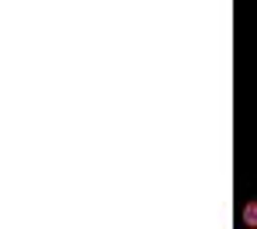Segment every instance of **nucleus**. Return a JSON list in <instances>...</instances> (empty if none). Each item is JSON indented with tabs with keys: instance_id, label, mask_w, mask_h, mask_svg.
Instances as JSON below:
<instances>
[{
	"instance_id": "obj_1",
	"label": "nucleus",
	"mask_w": 257,
	"mask_h": 229,
	"mask_svg": "<svg viewBox=\"0 0 257 229\" xmlns=\"http://www.w3.org/2000/svg\"><path fill=\"white\" fill-rule=\"evenodd\" d=\"M243 222H247V226H257V202H250V205L243 209Z\"/></svg>"
}]
</instances>
